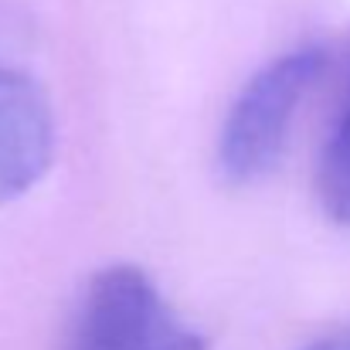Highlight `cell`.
<instances>
[{
  "mask_svg": "<svg viewBox=\"0 0 350 350\" xmlns=\"http://www.w3.org/2000/svg\"><path fill=\"white\" fill-rule=\"evenodd\" d=\"M299 350H350V327L334 330V334H327V337H320V340H313Z\"/></svg>",
  "mask_w": 350,
  "mask_h": 350,
  "instance_id": "cell-5",
  "label": "cell"
},
{
  "mask_svg": "<svg viewBox=\"0 0 350 350\" xmlns=\"http://www.w3.org/2000/svg\"><path fill=\"white\" fill-rule=\"evenodd\" d=\"M317 198L330 221L350 225V62L340 85V103L317 160Z\"/></svg>",
  "mask_w": 350,
  "mask_h": 350,
  "instance_id": "cell-4",
  "label": "cell"
},
{
  "mask_svg": "<svg viewBox=\"0 0 350 350\" xmlns=\"http://www.w3.org/2000/svg\"><path fill=\"white\" fill-rule=\"evenodd\" d=\"M323 68V48H296L279 55L245 82L218 136V170L225 180L252 184L279 163L293 119Z\"/></svg>",
  "mask_w": 350,
  "mask_h": 350,
  "instance_id": "cell-1",
  "label": "cell"
},
{
  "mask_svg": "<svg viewBox=\"0 0 350 350\" xmlns=\"http://www.w3.org/2000/svg\"><path fill=\"white\" fill-rule=\"evenodd\" d=\"M136 265L99 269L75 306L58 350H208Z\"/></svg>",
  "mask_w": 350,
  "mask_h": 350,
  "instance_id": "cell-2",
  "label": "cell"
},
{
  "mask_svg": "<svg viewBox=\"0 0 350 350\" xmlns=\"http://www.w3.org/2000/svg\"><path fill=\"white\" fill-rule=\"evenodd\" d=\"M55 160V109L38 79L0 62V208L24 198Z\"/></svg>",
  "mask_w": 350,
  "mask_h": 350,
  "instance_id": "cell-3",
  "label": "cell"
}]
</instances>
